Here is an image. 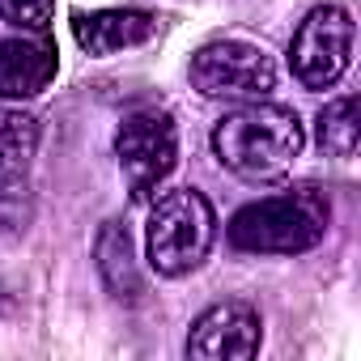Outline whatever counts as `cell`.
Wrapping results in <instances>:
<instances>
[{
	"instance_id": "6da1fadb",
	"label": "cell",
	"mask_w": 361,
	"mask_h": 361,
	"mask_svg": "<svg viewBox=\"0 0 361 361\" xmlns=\"http://www.w3.org/2000/svg\"><path fill=\"white\" fill-rule=\"evenodd\" d=\"M302 145H306V128H302L298 111L276 106L268 98L230 111L213 128L217 161L230 174L247 178V183H272V178H281L298 161Z\"/></svg>"
},
{
	"instance_id": "7a4b0ae2",
	"label": "cell",
	"mask_w": 361,
	"mask_h": 361,
	"mask_svg": "<svg viewBox=\"0 0 361 361\" xmlns=\"http://www.w3.org/2000/svg\"><path fill=\"white\" fill-rule=\"evenodd\" d=\"M327 226H331L327 200L314 188H302L238 209L226 234L238 251L251 255H302L323 243Z\"/></svg>"
},
{
	"instance_id": "3957f363",
	"label": "cell",
	"mask_w": 361,
	"mask_h": 361,
	"mask_svg": "<svg viewBox=\"0 0 361 361\" xmlns=\"http://www.w3.org/2000/svg\"><path fill=\"white\" fill-rule=\"evenodd\" d=\"M217 243V213L196 188L166 192L145 226V255L157 276H188L196 272Z\"/></svg>"
},
{
	"instance_id": "277c9868",
	"label": "cell",
	"mask_w": 361,
	"mask_h": 361,
	"mask_svg": "<svg viewBox=\"0 0 361 361\" xmlns=\"http://www.w3.org/2000/svg\"><path fill=\"white\" fill-rule=\"evenodd\" d=\"M192 90L226 102H264L276 90V60L247 39H217L192 56Z\"/></svg>"
},
{
	"instance_id": "5b68a950",
	"label": "cell",
	"mask_w": 361,
	"mask_h": 361,
	"mask_svg": "<svg viewBox=\"0 0 361 361\" xmlns=\"http://www.w3.org/2000/svg\"><path fill=\"white\" fill-rule=\"evenodd\" d=\"M115 157L132 200H153L178 161V132L166 111H132L115 132Z\"/></svg>"
},
{
	"instance_id": "8992f818",
	"label": "cell",
	"mask_w": 361,
	"mask_h": 361,
	"mask_svg": "<svg viewBox=\"0 0 361 361\" xmlns=\"http://www.w3.org/2000/svg\"><path fill=\"white\" fill-rule=\"evenodd\" d=\"M353 18L340 5L310 9L289 43V68L306 90H331L353 64Z\"/></svg>"
},
{
	"instance_id": "52a82bcc",
	"label": "cell",
	"mask_w": 361,
	"mask_h": 361,
	"mask_svg": "<svg viewBox=\"0 0 361 361\" xmlns=\"http://www.w3.org/2000/svg\"><path fill=\"white\" fill-rule=\"evenodd\" d=\"M264 344V319L251 302L209 306L188 336V357L196 361H251Z\"/></svg>"
},
{
	"instance_id": "ba28073f",
	"label": "cell",
	"mask_w": 361,
	"mask_h": 361,
	"mask_svg": "<svg viewBox=\"0 0 361 361\" xmlns=\"http://www.w3.org/2000/svg\"><path fill=\"white\" fill-rule=\"evenodd\" d=\"M56 43L47 35H22L0 47V98L5 102H26L39 98L56 81Z\"/></svg>"
},
{
	"instance_id": "9c48e42d",
	"label": "cell",
	"mask_w": 361,
	"mask_h": 361,
	"mask_svg": "<svg viewBox=\"0 0 361 361\" xmlns=\"http://www.w3.org/2000/svg\"><path fill=\"white\" fill-rule=\"evenodd\" d=\"M157 13L149 9H98V13H73V39L90 56H115L123 47H140L153 39Z\"/></svg>"
},
{
	"instance_id": "30bf717a",
	"label": "cell",
	"mask_w": 361,
	"mask_h": 361,
	"mask_svg": "<svg viewBox=\"0 0 361 361\" xmlns=\"http://www.w3.org/2000/svg\"><path fill=\"white\" fill-rule=\"evenodd\" d=\"M94 264L115 302H140L145 298V272L136 259V243L123 221H106L94 243Z\"/></svg>"
},
{
	"instance_id": "8fae6325",
	"label": "cell",
	"mask_w": 361,
	"mask_h": 361,
	"mask_svg": "<svg viewBox=\"0 0 361 361\" xmlns=\"http://www.w3.org/2000/svg\"><path fill=\"white\" fill-rule=\"evenodd\" d=\"M35 149H39V119L26 111L0 106V196H9L26 183Z\"/></svg>"
},
{
	"instance_id": "7c38bea8",
	"label": "cell",
	"mask_w": 361,
	"mask_h": 361,
	"mask_svg": "<svg viewBox=\"0 0 361 361\" xmlns=\"http://www.w3.org/2000/svg\"><path fill=\"white\" fill-rule=\"evenodd\" d=\"M361 140V102L357 94H340L314 115V145L331 157H353Z\"/></svg>"
},
{
	"instance_id": "4fadbf2b",
	"label": "cell",
	"mask_w": 361,
	"mask_h": 361,
	"mask_svg": "<svg viewBox=\"0 0 361 361\" xmlns=\"http://www.w3.org/2000/svg\"><path fill=\"white\" fill-rule=\"evenodd\" d=\"M56 18V0H0V22L22 26L30 35H47Z\"/></svg>"
}]
</instances>
